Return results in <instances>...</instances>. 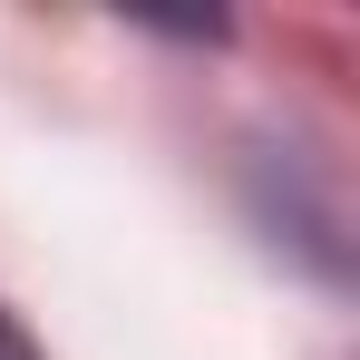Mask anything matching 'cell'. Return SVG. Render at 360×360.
<instances>
[{
    "label": "cell",
    "mask_w": 360,
    "mask_h": 360,
    "mask_svg": "<svg viewBox=\"0 0 360 360\" xmlns=\"http://www.w3.org/2000/svg\"><path fill=\"white\" fill-rule=\"evenodd\" d=\"M0 360H39V341H30V331H20L10 311H0Z\"/></svg>",
    "instance_id": "obj_1"
}]
</instances>
